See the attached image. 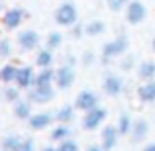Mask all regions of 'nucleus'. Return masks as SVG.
<instances>
[{
  "label": "nucleus",
  "mask_w": 155,
  "mask_h": 151,
  "mask_svg": "<svg viewBox=\"0 0 155 151\" xmlns=\"http://www.w3.org/2000/svg\"><path fill=\"white\" fill-rule=\"evenodd\" d=\"M55 98V90L49 87H34V90H30V100L35 104H47Z\"/></svg>",
  "instance_id": "obj_5"
},
{
  "label": "nucleus",
  "mask_w": 155,
  "mask_h": 151,
  "mask_svg": "<svg viewBox=\"0 0 155 151\" xmlns=\"http://www.w3.org/2000/svg\"><path fill=\"white\" fill-rule=\"evenodd\" d=\"M0 55H4V57L10 55V41H8V39H2V41H0Z\"/></svg>",
  "instance_id": "obj_29"
},
{
  "label": "nucleus",
  "mask_w": 155,
  "mask_h": 151,
  "mask_svg": "<svg viewBox=\"0 0 155 151\" xmlns=\"http://www.w3.org/2000/svg\"><path fill=\"white\" fill-rule=\"evenodd\" d=\"M53 79H55V73L47 67V69H43L39 75H35V83L34 84H35V87H49Z\"/></svg>",
  "instance_id": "obj_15"
},
{
  "label": "nucleus",
  "mask_w": 155,
  "mask_h": 151,
  "mask_svg": "<svg viewBox=\"0 0 155 151\" xmlns=\"http://www.w3.org/2000/svg\"><path fill=\"white\" fill-rule=\"evenodd\" d=\"M143 151H155V143H149V145H145Z\"/></svg>",
  "instance_id": "obj_33"
},
{
  "label": "nucleus",
  "mask_w": 155,
  "mask_h": 151,
  "mask_svg": "<svg viewBox=\"0 0 155 151\" xmlns=\"http://www.w3.org/2000/svg\"><path fill=\"white\" fill-rule=\"evenodd\" d=\"M16 87L18 88H30L35 83V75L31 71V67H22L18 69V75H16Z\"/></svg>",
  "instance_id": "obj_9"
},
{
  "label": "nucleus",
  "mask_w": 155,
  "mask_h": 151,
  "mask_svg": "<svg viewBox=\"0 0 155 151\" xmlns=\"http://www.w3.org/2000/svg\"><path fill=\"white\" fill-rule=\"evenodd\" d=\"M18 43H20L22 49L31 51V49H35V47L39 45V35L35 34L34 30H26V31H22V34L18 35Z\"/></svg>",
  "instance_id": "obj_8"
},
{
  "label": "nucleus",
  "mask_w": 155,
  "mask_h": 151,
  "mask_svg": "<svg viewBox=\"0 0 155 151\" xmlns=\"http://www.w3.org/2000/svg\"><path fill=\"white\" fill-rule=\"evenodd\" d=\"M128 39L124 38V35H120V38L112 39V41H108L106 45L102 47V55L108 59V57H116V55H122V53H126L128 49Z\"/></svg>",
  "instance_id": "obj_3"
},
{
  "label": "nucleus",
  "mask_w": 155,
  "mask_h": 151,
  "mask_svg": "<svg viewBox=\"0 0 155 151\" xmlns=\"http://www.w3.org/2000/svg\"><path fill=\"white\" fill-rule=\"evenodd\" d=\"M61 39H63V35L61 34H51L49 38H47V49H55V47L61 45Z\"/></svg>",
  "instance_id": "obj_26"
},
{
  "label": "nucleus",
  "mask_w": 155,
  "mask_h": 151,
  "mask_svg": "<svg viewBox=\"0 0 155 151\" xmlns=\"http://www.w3.org/2000/svg\"><path fill=\"white\" fill-rule=\"evenodd\" d=\"M118 128H112V126H106V128L102 130V147L106 151H110L116 145V140H118Z\"/></svg>",
  "instance_id": "obj_12"
},
{
  "label": "nucleus",
  "mask_w": 155,
  "mask_h": 151,
  "mask_svg": "<svg viewBox=\"0 0 155 151\" xmlns=\"http://www.w3.org/2000/svg\"><path fill=\"white\" fill-rule=\"evenodd\" d=\"M140 77L143 80H151L155 77V63L153 61H145V63L140 65Z\"/></svg>",
  "instance_id": "obj_18"
},
{
  "label": "nucleus",
  "mask_w": 155,
  "mask_h": 151,
  "mask_svg": "<svg viewBox=\"0 0 155 151\" xmlns=\"http://www.w3.org/2000/svg\"><path fill=\"white\" fill-rule=\"evenodd\" d=\"M22 140H18V137H8L6 141H4V149L6 151H22Z\"/></svg>",
  "instance_id": "obj_24"
},
{
  "label": "nucleus",
  "mask_w": 155,
  "mask_h": 151,
  "mask_svg": "<svg viewBox=\"0 0 155 151\" xmlns=\"http://www.w3.org/2000/svg\"><path fill=\"white\" fill-rule=\"evenodd\" d=\"M87 151H106V149H104V147H98V145H91Z\"/></svg>",
  "instance_id": "obj_32"
},
{
  "label": "nucleus",
  "mask_w": 155,
  "mask_h": 151,
  "mask_svg": "<svg viewBox=\"0 0 155 151\" xmlns=\"http://www.w3.org/2000/svg\"><path fill=\"white\" fill-rule=\"evenodd\" d=\"M128 2V0H108V6H110V10H114V12H120L122 10V6Z\"/></svg>",
  "instance_id": "obj_28"
},
{
  "label": "nucleus",
  "mask_w": 155,
  "mask_h": 151,
  "mask_svg": "<svg viewBox=\"0 0 155 151\" xmlns=\"http://www.w3.org/2000/svg\"><path fill=\"white\" fill-rule=\"evenodd\" d=\"M137 96H140L141 102H153L155 100V80L141 84L140 90H137Z\"/></svg>",
  "instance_id": "obj_14"
},
{
  "label": "nucleus",
  "mask_w": 155,
  "mask_h": 151,
  "mask_svg": "<svg viewBox=\"0 0 155 151\" xmlns=\"http://www.w3.org/2000/svg\"><path fill=\"white\" fill-rule=\"evenodd\" d=\"M147 128H149L147 122L140 120L136 126H134V130H132V132H134V133H132V140H134V141H141L145 136H147Z\"/></svg>",
  "instance_id": "obj_17"
},
{
  "label": "nucleus",
  "mask_w": 155,
  "mask_h": 151,
  "mask_svg": "<svg viewBox=\"0 0 155 151\" xmlns=\"http://www.w3.org/2000/svg\"><path fill=\"white\" fill-rule=\"evenodd\" d=\"M6 98L8 100H18V90H16V88H8L6 90Z\"/></svg>",
  "instance_id": "obj_30"
},
{
  "label": "nucleus",
  "mask_w": 155,
  "mask_h": 151,
  "mask_svg": "<svg viewBox=\"0 0 155 151\" xmlns=\"http://www.w3.org/2000/svg\"><path fill=\"white\" fill-rule=\"evenodd\" d=\"M104 92L110 96H118L122 92V80L114 75H108L104 79Z\"/></svg>",
  "instance_id": "obj_13"
},
{
  "label": "nucleus",
  "mask_w": 155,
  "mask_h": 151,
  "mask_svg": "<svg viewBox=\"0 0 155 151\" xmlns=\"http://www.w3.org/2000/svg\"><path fill=\"white\" fill-rule=\"evenodd\" d=\"M96 106H98V98H96V94L91 92V90L79 92V96H77V100H75V108L83 110V112H88V110L96 108Z\"/></svg>",
  "instance_id": "obj_6"
},
{
  "label": "nucleus",
  "mask_w": 155,
  "mask_h": 151,
  "mask_svg": "<svg viewBox=\"0 0 155 151\" xmlns=\"http://www.w3.org/2000/svg\"><path fill=\"white\" fill-rule=\"evenodd\" d=\"M73 106H63V108H59V112H57V120L61 122V124H67V122H71L73 120Z\"/></svg>",
  "instance_id": "obj_21"
},
{
  "label": "nucleus",
  "mask_w": 155,
  "mask_h": 151,
  "mask_svg": "<svg viewBox=\"0 0 155 151\" xmlns=\"http://www.w3.org/2000/svg\"><path fill=\"white\" fill-rule=\"evenodd\" d=\"M153 49H155V39H153Z\"/></svg>",
  "instance_id": "obj_35"
},
{
  "label": "nucleus",
  "mask_w": 155,
  "mask_h": 151,
  "mask_svg": "<svg viewBox=\"0 0 155 151\" xmlns=\"http://www.w3.org/2000/svg\"><path fill=\"white\" fill-rule=\"evenodd\" d=\"M51 61H53L51 49H43V51H39V53H38V57H35V63H38V67H41V69H47V67L51 65Z\"/></svg>",
  "instance_id": "obj_19"
},
{
  "label": "nucleus",
  "mask_w": 155,
  "mask_h": 151,
  "mask_svg": "<svg viewBox=\"0 0 155 151\" xmlns=\"http://www.w3.org/2000/svg\"><path fill=\"white\" fill-rule=\"evenodd\" d=\"M104 31V24L102 22H91L87 26V34L88 35H98V34H102Z\"/></svg>",
  "instance_id": "obj_25"
},
{
  "label": "nucleus",
  "mask_w": 155,
  "mask_h": 151,
  "mask_svg": "<svg viewBox=\"0 0 155 151\" xmlns=\"http://www.w3.org/2000/svg\"><path fill=\"white\" fill-rule=\"evenodd\" d=\"M55 22L59 24V26H65V28L73 26V24L77 22V8H75V4H71V2L61 4V6L57 8V12H55Z\"/></svg>",
  "instance_id": "obj_1"
},
{
  "label": "nucleus",
  "mask_w": 155,
  "mask_h": 151,
  "mask_svg": "<svg viewBox=\"0 0 155 151\" xmlns=\"http://www.w3.org/2000/svg\"><path fill=\"white\" fill-rule=\"evenodd\" d=\"M53 122V116L47 112H39V114H34V116H30V120H28V124H30L31 130H43L47 128Z\"/></svg>",
  "instance_id": "obj_11"
},
{
  "label": "nucleus",
  "mask_w": 155,
  "mask_h": 151,
  "mask_svg": "<svg viewBox=\"0 0 155 151\" xmlns=\"http://www.w3.org/2000/svg\"><path fill=\"white\" fill-rule=\"evenodd\" d=\"M16 75H18V69H16L14 65H4V67L0 69V80H2V83H14Z\"/></svg>",
  "instance_id": "obj_16"
},
{
  "label": "nucleus",
  "mask_w": 155,
  "mask_h": 151,
  "mask_svg": "<svg viewBox=\"0 0 155 151\" xmlns=\"http://www.w3.org/2000/svg\"><path fill=\"white\" fill-rule=\"evenodd\" d=\"M67 136H69V128L65 124H61V126H57V128L53 130L51 140L53 141H65V140H67Z\"/></svg>",
  "instance_id": "obj_22"
},
{
  "label": "nucleus",
  "mask_w": 155,
  "mask_h": 151,
  "mask_svg": "<svg viewBox=\"0 0 155 151\" xmlns=\"http://www.w3.org/2000/svg\"><path fill=\"white\" fill-rule=\"evenodd\" d=\"M24 20V10H20V8H12V10H8L6 14H4L2 18V24L6 30H18V26L22 24Z\"/></svg>",
  "instance_id": "obj_7"
},
{
  "label": "nucleus",
  "mask_w": 155,
  "mask_h": 151,
  "mask_svg": "<svg viewBox=\"0 0 155 151\" xmlns=\"http://www.w3.org/2000/svg\"><path fill=\"white\" fill-rule=\"evenodd\" d=\"M43 151H57V149H53V147H47V149H43Z\"/></svg>",
  "instance_id": "obj_34"
},
{
  "label": "nucleus",
  "mask_w": 155,
  "mask_h": 151,
  "mask_svg": "<svg viewBox=\"0 0 155 151\" xmlns=\"http://www.w3.org/2000/svg\"><path fill=\"white\" fill-rule=\"evenodd\" d=\"M57 151H79V145H77L75 141H71V140H65V141L59 143Z\"/></svg>",
  "instance_id": "obj_27"
},
{
  "label": "nucleus",
  "mask_w": 155,
  "mask_h": 151,
  "mask_svg": "<svg viewBox=\"0 0 155 151\" xmlns=\"http://www.w3.org/2000/svg\"><path fill=\"white\" fill-rule=\"evenodd\" d=\"M118 132L124 133V136L132 132V120H130L128 114H122V116H120V122H118Z\"/></svg>",
  "instance_id": "obj_23"
},
{
  "label": "nucleus",
  "mask_w": 155,
  "mask_h": 151,
  "mask_svg": "<svg viewBox=\"0 0 155 151\" xmlns=\"http://www.w3.org/2000/svg\"><path fill=\"white\" fill-rule=\"evenodd\" d=\"M22 151H34V145H31L30 140H26V141L22 143Z\"/></svg>",
  "instance_id": "obj_31"
},
{
  "label": "nucleus",
  "mask_w": 155,
  "mask_h": 151,
  "mask_svg": "<svg viewBox=\"0 0 155 151\" xmlns=\"http://www.w3.org/2000/svg\"><path fill=\"white\" fill-rule=\"evenodd\" d=\"M14 114L20 118V120H30V104L28 102H18L16 104V108H14Z\"/></svg>",
  "instance_id": "obj_20"
},
{
  "label": "nucleus",
  "mask_w": 155,
  "mask_h": 151,
  "mask_svg": "<svg viewBox=\"0 0 155 151\" xmlns=\"http://www.w3.org/2000/svg\"><path fill=\"white\" fill-rule=\"evenodd\" d=\"M145 16H147V10H145V6L140 2V0H132V2L128 4L126 18H128V22L132 24V26H137L140 22H143Z\"/></svg>",
  "instance_id": "obj_2"
},
{
  "label": "nucleus",
  "mask_w": 155,
  "mask_h": 151,
  "mask_svg": "<svg viewBox=\"0 0 155 151\" xmlns=\"http://www.w3.org/2000/svg\"><path fill=\"white\" fill-rule=\"evenodd\" d=\"M73 80H75V71H73L71 67H61L59 71L55 73V84L59 88H69L73 84Z\"/></svg>",
  "instance_id": "obj_10"
},
{
  "label": "nucleus",
  "mask_w": 155,
  "mask_h": 151,
  "mask_svg": "<svg viewBox=\"0 0 155 151\" xmlns=\"http://www.w3.org/2000/svg\"><path fill=\"white\" fill-rule=\"evenodd\" d=\"M104 120H106V110L96 106V108H92V110L87 112V116H84V120H83V126L87 130H96Z\"/></svg>",
  "instance_id": "obj_4"
}]
</instances>
